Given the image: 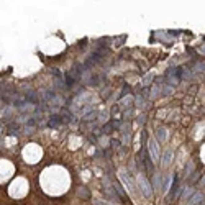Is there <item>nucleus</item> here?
Here are the masks:
<instances>
[{"instance_id":"39448f33","label":"nucleus","mask_w":205,"mask_h":205,"mask_svg":"<svg viewBox=\"0 0 205 205\" xmlns=\"http://www.w3.org/2000/svg\"><path fill=\"white\" fill-rule=\"evenodd\" d=\"M120 177H122V180H123V184H125L126 187L133 192V190H135V185H133V182H131V179H130V176H128V172H122Z\"/></svg>"},{"instance_id":"f03ea898","label":"nucleus","mask_w":205,"mask_h":205,"mask_svg":"<svg viewBox=\"0 0 205 205\" xmlns=\"http://www.w3.org/2000/svg\"><path fill=\"white\" fill-rule=\"evenodd\" d=\"M148 148H149V154L153 159H159V149H158V143L156 140H149L148 141Z\"/></svg>"},{"instance_id":"f257e3e1","label":"nucleus","mask_w":205,"mask_h":205,"mask_svg":"<svg viewBox=\"0 0 205 205\" xmlns=\"http://www.w3.org/2000/svg\"><path fill=\"white\" fill-rule=\"evenodd\" d=\"M140 190L143 192L145 197H148V199L153 197V187H151L149 180H148L145 176H140Z\"/></svg>"},{"instance_id":"6e6552de","label":"nucleus","mask_w":205,"mask_h":205,"mask_svg":"<svg viewBox=\"0 0 205 205\" xmlns=\"http://www.w3.org/2000/svg\"><path fill=\"white\" fill-rule=\"evenodd\" d=\"M61 122H63L61 120V115H51L49 117V126H58Z\"/></svg>"},{"instance_id":"f8f14e48","label":"nucleus","mask_w":205,"mask_h":205,"mask_svg":"<svg viewBox=\"0 0 205 205\" xmlns=\"http://www.w3.org/2000/svg\"><path fill=\"white\" fill-rule=\"evenodd\" d=\"M95 205H110V203H105V202H102V200H95Z\"/></svg>"},{"instance_id":"1a4fd4ad","label":"nucleus","mask_w":205,"mask_h":205,"mask_svg":"<svg viewBox=\"0 0 205 205\" xmlns=\"http://www.w3.org/2000/svg\"><path fill=\"white\" fill-rule=\"evenodd\" d=\"M156 133H158V140H159V141H166V135H168V133H166L164 128H159Z\"/></svg>"},{"instance_id":"423d86ee","label":"nucleus","mask_w":205,"mask_h":205,"mask_svg":"<svg viewBox=\"0 0 205 205\" xmlns=\"http://www.w3.org/2000/svg\"><path fill=\"white\" fill-rule=\"evenodd\" d=\"M59 115H61V120H63V122H66V123L74 122V117L71 115V113H69L68 110H61V113H59Z\"/></svg>"},{"instance_id":"20e7f679","label":"nucleus","mask_w":205,"mask_h":205,"mask_svg":"<svg viewBox=\"0 0 205 205\" xmlns=\"http://www.w3.org/2000/svg\"><path fill=\"white\" fill-rule=\"evenodd\" d=\"M177 187H179V180H177V177H172V184H171V190H169V195H168L169 200H172V199L176 197Z\"/></svg>"},{"instance_id":"0eeeda50","label":"nucleus","mask_w":205,"mask_h":205,"mask_svg":"<svg viewBox=\"0 0 205 205\" xmlns=\"http://www.w3.org/2000/svg\"><path fill=\"white\" fill-rule=\"evenodd\" d=\"M171 161H172V151L171 149H168L164 153V158H163V166H168V164H171Z\"/></svg>"},{"instance_id":"ddd939ff","label":"nucleus","mask_w":205,"mask_h":205,"mask_svg":"<svg viewBox=\"0 0 205 205\" xmlns=\"http://www.w3.org/2000/svg\"><path fill=\"white\" fill-rule=\"evenodd\" d=\"M202 184H203V185H205V177H203V179H202Z\"/></svg>"},{"instance_id":"7ed1b4c3","label":"nucleus","mask_w":205,"mask_h":205,"mask_svg":"<svg viewBox=\"0 0 205 205\" xmlns=\"http://www.w3.org/2000/svg\"><path fill=\"white\" fill-rule=\"evenodd\" d=\"M205 200V195L202 192H195L192 197H190V205H202Z\"/></svg>"},{"instance_id":"9d476101","label":"nucleus","mask_w":205,"mask_h":205,"mask_svg":"<svg viewBox=\"0 0 205 205\" xmlns=\"http://www.w3.org/2000/svg\"><path fill=\"white\" fill-rule=\"evenodd\" d=\"M26 99H28V100H30V102H31V103H38V95H36V94H33V92H31L30 95H28V97H26Z\"/></svg>"},{"instance_id":"9b49d317","label":"nucleus","mask_w":205,"mask_h":205,"mask_svg":"<svg viewBox=\"0 0 205 205\" xmlns=\"http://www.w3.org/2000/svg\"><path fill=\"white\" fill-rule=\"evenodd\" d=\"M53 97H54L53 90H46V92H44V99H46V100H51Z\"/></svg>"}]
</instances>
